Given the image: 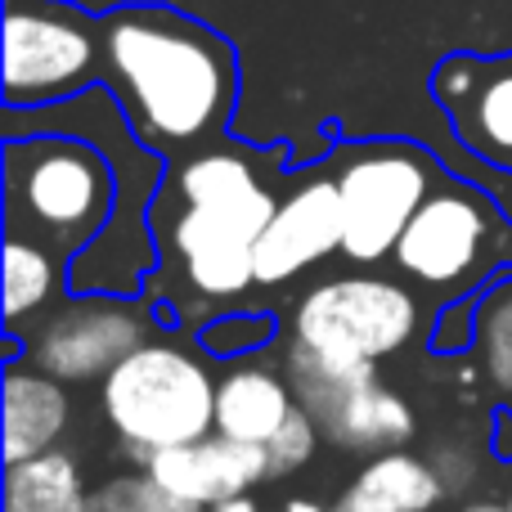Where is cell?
Here are the masks:
<instances>
[{
  "mask_svg": "<svg viewBox=\"0 0 512 512\" xmlns=\"http://www.w3.org/2000/svg\"><path fill=\"white\" fill-rule=\"evenodd\" d=\"M104 86L149 149H189L221 135L239 99V54L203 18L171 5L99 14Z\"/></svg>",
  "mask_w": 512,
  "mask_h": 512,
  "instance_id": "cell-1",
  "label": "cell"
},
{
  "mask_svg": "<svg viewBox=\"0 0 512 512\" xmlns=\"http://www.w3.org/2000/svg\"><path fill=\"white\" fill-rule=\"evenodd\" d=\"M180 212L167 225V248L180 256L198 297L230 301L256 283V243L270 225L274 189L234 149H203L171 176Z\"/></svg>",
  "mask_w": 512,
  "mask_h": 512,
  "instance_id": "cell-2",
  "label": "cell"
},
{
  "mask_svg": "<svg viewBox=\"0 0 512 512\" xmlns=\"http://www.w3.org/2000/svg\"><path fill=\"white\" fill-rule=\"evenodd\" d=\"M117 216V171L81 135L5 140V234L77 261Z\"/></svg>",
  "mask_w": 512,
  "mask_h": 512,
  "instance_id": "cell-3",
  "label": "cell"
},
{
  "mask_svg": "<svg viewBox=\"0 0 512 512\" xmlns=\"http://www.w3.org/2000/svg\"><path fill=\"white\" fill-rule=\"evenodd\" d=\"M99 405L140 463L216 432V378L176 342H144L99 382Z\"/></svg>",
  "mask_w": 512,
  "mask_h": 512,
  "instance_id": "cell-4",
  "label": "cell"
},
{
  "mask_svg": "<svg viewBox=\"0 0 512 512\" xmlns=\"http://www.w3.org/2000/svg\"><path fill=\"white\" fill-rule=\"evenodd\" d=\"M104 86L99 14L68 0H5V104L50 108Z\"/></svg>",
  "mask_w": 512,
  "mask_h": 512,
  "instance_id": "cell-5",
  "label": "cell"
},
{
  "mask_svg": "<svg viewBox=\"0 0 512 512\" xmlns=\"http://www.w3.org/2000/svg\"><path fill=\"white\" fill-rule=\"evenodd\" d=\"M441 185V171L418 144L405 140H369L346 144L337 162V189H342L346 239L342 252L355 265H378L396 256L400 234Z\"/></svg>",
  "mask_w": 512,
  "mask_h": 512,
  "instance_id": "cell-6",
  "label": "cell"
},
{
  "mask_svg": "<svg viewBox=\"0 0 512 512\" xmlns=\"http://www.w3.org/2000/svg\"><path fill=\"white\" fill-rule=\"evenodd\" d=\"M288 382L319 436L346 454H387L414 441V405L378 378V364H337L310 346H288Z\"/></svg>",
  "mask_w": 512,
  "mask_h": 512,
  "instance_id": "cell-7",
  "label": "cell"
},
{
  "mask_svg": "<svg viewBox=\"0 0 512 512\" xmlns=\"http://www.w3.org/2000/svg\"><path fill=\"white\" fill-rule=\"evenodd\" d=\"M423 328L418 297L396 279L346 274L301 297L292 315V342L337 364H378L405 351Z\"/></svg>",
  "mask_w": 512,
  "mask_h": 512,
  "instance_id": "cell-8",
  "label": "cell"
},
{
  "mask_svg": "<svg viewBox=\"0 0 512 512\" xmlns=\"http://www.w3.org/2000/svg\"><path fill=\"white\" fill-rule=\"evenodd\" d=\"M149 342V315L117 292H77L32 319L27 360L59 382H104L135 346Z\"/></svg>",
  "mask_w": 512,
  "mask_h": 512,
  "instance_id": "cell-9",
  "label": "cell"
},
{
  "mask_svg": "<svg viewBox=\"0 0 512 512\" xmlns=\"http://www.w3.org/2000/svg\"><path fill=\"white\" fill-rule=\"evenodd\" d=\"M495 207L468 185H436L396 243V265L427 288L477 279L495 243Z\"/></svg>",
  "mask_w": 512,
  "mask_h": 512,
  "instance_id": "cell-10",
  "label": "cell"
},
{
  "mask_svg": "<svg viewBox=\"0 0 512 512\" xmlns=\"http://www.w3.org/2000/svg\"><path fill=\"white\" fill-rule=\"evenodd\" d=\"M427 90L472 158L495 171H512V50L445 54L432 68Z\"/></svg>",
  "mask_w": 512,
  "mask_h": 512,
  "instance_id": "cell-11",
  "label": "cell"
},
{
  "mask_svg": "<svg viewBox=\"0 0 512 512\" xmlns=\"http://www.w3.org/2000/svg\"><path fill=\"white\" fill-rule=\"evenodd\" d=\"M346 239V216H342V189L337 176L315 171L297 189L279 198L270 225H265L261 243H256V283L274 288V283L297 279L301 270L328 261L342 252Z\"/></svg>",
  "mask_w": 512,
  "mask_h": 512,
  "instance_id": "cell-12",
  "label": "cell"
},
{
  "mask_svg": "<svg viewBox=\"0 0 512 512\" xmlns=\"http://www.w3.org/2000/svg\"><path fill=\"white\" fill-rule=\"evenodd\" d=\"M144 472L153 481H162V490H171L185 504L212 508L221 499L252 495L261 481H270V454H265V445H243L212 432L203 441L149 454Z\"/></svg>",
  "mask_w": 512,
  "mask_h": 512,
  "instance_id": "cell-13",
  "label": "cell"
},
{
  "mask_svg": "<svg viewBox=\"0 0 512 512\" xmlns=\"http://www.w3.org/2000/svg\"><path fill=\"white\" fill-rule=\"evenodd\" d=\"M63 387L68 382H59L54 373L36 369V364H5V436H0L5 468L54 450V441L63 436L72 414V400Z\"/></svg>",
  "mask_w": 512,
  "mask_h": 512,
  "instance_id": "cell-14",
  "label": "cell"
},
{
  "mask_svg": "<svg viewBox=\"0 0 512 512\" xmlns=\"http://www.w3.org/2000/svg\"><path fill=\"white\" fill-rule=\"evenodd\" d=\"M297 409L288 373L270 369V364L234 360L230 373L216 382V432L243 445H270V436L288 423Z\"/></svg>",
  "mask_w": 512,
  "mask_h": 512,
  "instance_id": "cell-15",
  "label": "cell"
},
{
  "mask_svg": "<svg viewBox=\"0 0 512 512\" xmlns=\"http://www.w3.org/2000/svg\"><path fill=\"white\" fill-rule=\"evenodd\" d=\"M445 499V477L436 463L409 450L373 454L346 486L342 508L355 512H436Z\"/></svg>",
  "mask_w": 512,
  "mask_h": 512,
  "instance_id": "cell-16",
  "label": "cell"
},
{
  "mask_svg": "<svg viewBox=\"0 0 512 512\" xmlns=\"http://www.w3.org/2000/svg\"><path fill=\"white\" fill-rule=\"evenodd\" d=\"M5 512H90L81 463L68 450H45L5 468Z\"/></svg>",
  "mask_w": 512,
  "mask_h": 512,
  "instance_id": "cell-17",
  "label": "cell"
},
{
  "mask_svg": "<svg viewBox=\"0 0 512 512\" xmlns=\"http://www.w3.org/2000/svg\"><path fill=\"white\" fill-rule=\"evenodd\" d=\"M59 283H63L59 252H50L36 239H23V234H5V324H9V333H18L27 319H41L50 310Z\"/></svg>",
  "mask_w": 512,
  "mask_h": 512,
  "instance_id": "cell-18",
  "label": "cell"
},
{
  "mask_svg": "<svg viewBox=\"0 0 512 512\" xmlns=\"http://www.w3.org/2000/svg\"><path fill=\"white\" fill-rule=\"evenodd\" d=\"M477 351L481 373L512 396V274L490 283L477 301Z\"/></svg>",
  "mask_w": 512,
  "mask_h": 512,
  "instance_id": "cell-19",
  "label": "cell"
},
{
  "mask_svg": "<svg viewBox=\"0 0 512 512\" xmlns=\"http://www.w3.org/2000/svg\"><path fill=\"white\" fill-rule=\"evenodd\" d=\"M90 512H207V508L176 499L149 472H122V477H108L104 486L90 490Z\"/></svg>",
  "mask_w": 512,
  "mask_h": 512,
  "instance_id": "cell-20",
  "label": "cell"
},
{
  "mask_svg": "<svg viewBox=\"0 0 512 512\" xmlns=\"http://www.w3.org/2000/svg\"><path fill=\"white\" fill-rule=\"evenodd\" d=\"M274 337V315H248V310H234V315H216L198 328V346L216 360H243V355L270 346Z\"/></svg>",
  "mask_w": 512,
  "mask_h": 512,
  "instance_id": "cell-21",
  "label": "cell"
},
{
  "mask_svg": "<svg viewBox=\"0 0 512 512\" xmlns=\"http://www.w3.org/2000/svg\"><path fill=\"white\" fill-rule=\"evenodd\" d=\"M315 450H319V427H315V418L297 405L288 414V423H283L279 432L270 436V445H265V454H270V481L301 472L310 459H315Z\"/></svg>",
  "mask_w": 512,
  "mask_h": 512,
  "instance_id": "cell-22",
  "label": "cell"
},
{
  "mask_svg": "<svg viewBox=\"0 0 512 512\" xmlns=\"http://www.w3.org/2000/svg\"><path fill=\"white\" fill-rule=\"evenodd\" d=\"M472 342H477V301H454V306L441 310V319H436L432 346L454 355V351H468Z\"/></svg>",
  "mask_w": 512,
  "mask_h": 512,
  "instance_id": "cell-23",
  "label": "cell"
},
{
  "mask_svg": "<svg viewBox=\"0 0 512 512\" xmlns=\"http://www.w3.org/2000/svg\"><path fill=\"white\" fill-rule=\"evenodd\" d=\"M495 454L499 459H512V409H499L495 414Z\"/></svg>",
  "mask_w": 512,
  "mask_h": 512,
  "instance_id": "cell-24",
  "label": "cell"
},
{
  "mask_svg": "<svg viewBox=\"0 0 512 512\" xmlns=\"http://www.w3.org/2000/svg\"><path fill=\"white\" fill-rule=\"evenodd\" d=\"M207 512H261V508H256L252 495H234V499H221V504H212Z\"/></svg>",
  "mask_w": 512,
  "mask_h": 512,
  "instance_id": "cell-25",
  "label": "cell"
},
{
  "mask_svg": "<svg viewBox=\"0 0 512 512\" xmlns=\"http://www.w3.org/2000/svg\"><path fill=\"white\" fill-rule=\"evenodd\" d=\"M283 512H324V504H315V499H288Z\"/></svg>",
  "mask_w": 512,
  "mask_h": 512,
  "instance_id": "cell-26",
  "label": "cell"
},
{
  "mask_svg": "<svg viewBox=\"0 0 512 512\" xmlns=\"http://www.w3.org/2000/svg\"><path fill=\"white\" fill-rule=\"evenodd\" d=\"M459 512H512L508 504H490V499H481V504H468V508H459Z\"/></svg>",
  "mask_w": 512,
  "mask_h": 512,
  "instance_id": "cell-27",
  "label": "cell"
},
{
  "mask_svg": "<svg viewBox=\"0 0 512 512\" xmlns=\"http://www.w3.org/2000/svg\"><path fill=\"white\" fill-rule=\"evenodd\" d=\"M337 512H355V508H337Z\"/></svg>",
  "mask_w": 512,
  "mask_h": 512,
  "instance_id": "cell-28",
  "label": "cell"
},
{
  "mask_svg": "<svg viewBox=\"0 0 512 512\" xmlns=\"http://www.w3.org/2000/svg\"><path fill=\"white\" fill-rule=\"evenodd\" d=\"M508 508H512V499H508Z\"/></svg>",
  "mask_w": 512,
  "mask_h": 512,
  "instance_id": "cell-29",
  "label": "cell"
}]
</instances>
